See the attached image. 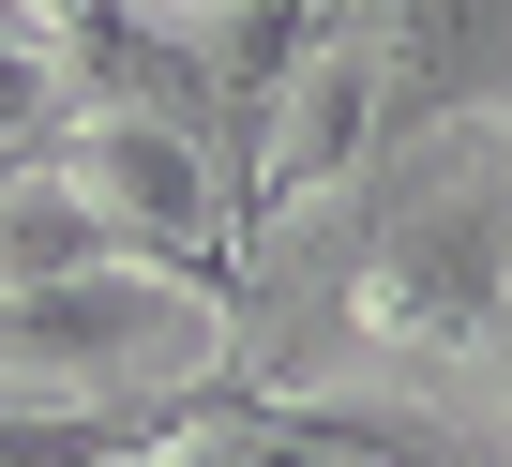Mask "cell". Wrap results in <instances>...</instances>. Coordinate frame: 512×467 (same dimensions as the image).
Here are the masks:
<instances>
[{
  "mask_svg": "<svg viewBox=\"0 0 512 467\" xmlns=\"http://www.w3.org/2000/svg\"><path fill=\"white\" fill-rule=\"evenodd\" d=\"M91 257H121V242H106V211L76 196V166H61V151L0 166V302H31V287H61V272H91Z\"/></svg>",
  "mask_w": 512,
  "mask_h": 467,
  "instance_id": "1",
  "label": "cell"
}]
</instances>
